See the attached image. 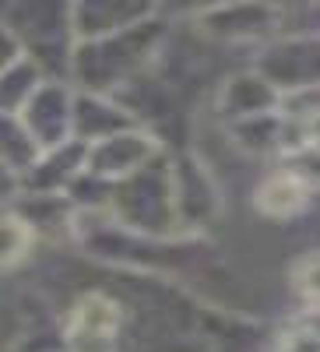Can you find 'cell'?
I'll return each mask as SVG.
<instances>
[{"mask_svg": "<svg viewBox=\"0 0 320 352\" xmlns=\"http://www.w3.org/2000/svg\"><path fill=\"white\" fill-rule=\"evenodd\" d=\"M113 331H116V307L102 296H89L78 314H74V345L81 352H109V342H113Z\"/></svg>", "mask_w": 320, "mask_h": 352, "instance_id": "6da1fadb", "label": "cell"}, {"mask_svg": "<svg viewBox=\"0 0 320 352\" xmlns=\"http://www.w3.org/2000/svg\"><path fill=\"white\" fill-rule=\"evenodd\" d=\"M28 247V229L14 219H0V264H11Z\"/></svg>", "mask_w": 320, "mask_h": 352, "instance_id": "3957f363", "label": "cell"}, {"mask_svg": "<svg viewBox=\"0 0 320 352\" xmlns=\"http://www.w3.org/2000/svg\"><path fill=\"white\" fill-rule=\"evenodd\" d=\"M299 204H303V184L296 176H278V180H271L260 190V208H268L275 215H288Z\"/></svg>", "mask_w": 320, "mask_h": 352, "instance_id": "7a4b0ae2", "label": "cell"}]
</instances>
